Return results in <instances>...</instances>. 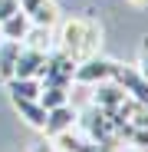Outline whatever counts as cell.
<instances>
[{
    "mask_svg": "<svg viewBox=\"0 0 148 152\" xmlns=\"http://www.w3.org/2000/svg\"><path fill=\"white\" fill-rule=\"evenodd\" d=\"M82 30H86V17H66L53 27V37H56V50L66 56H72L79 63V46H82Z\"/></svg>",
    "mask_w": 148,
    "mask_h": 152,
    "instance_id": "cell-1",
    "label": "cell"
},
{
    "mask_svg": "<svg viewBox=\"0 0 148 152\" xmlns=\"http://www.w3.org/2000/svg\"><path fill=\"white\" fill-rule=\"evenodd\" d=\"M112 73H115V60L89 56V60H79V63H76L72 83H79V86H99V83H109Z\"/></svg>",
    "mask_w": 148,
    "mask_h": 152,
    "instance_id": "cell-2",
    "label": "cell"
},
{
    "mask_svg": "<svg viewBox=\"0 0 148 152\" xmlns=\"http://www.w3.org/2000/svg\"><path fill=\"white\" fill-rule=\"evenodd\" d=\"M46 56L49 53H40V50L20 43V53H17V63H13V76H17V80H43ZM13 76H10V80H13Z\"/></svg>",
    "mask_w": 148,
    "mask_h": 152,
    "instance_id": "cell-3",
    "label": "cell"
},
{
    "mask_svg": "<svg viewBox=\"0 0 148 152\" xmlns=\"http://www.w3.org/2000/svg\"><path fill=\"white\" fill-rule=\"evenodd\" d=\"M20 10L27 13L30 23H36V27H56L63 20L56 0H20Z\"/></svg>",
    "mask_w": 148,
    "mask_h": 152,
    "instance_id": "cell-4",
    "label": "cell"
},
{
    "mask_svg": "<svg viewBox=\"0 0 148 152\" xmlns=\"http://www.w3.org/2000/svg\"><path fill=\"white\" fill-rule=\"evenodd\" d=\"M125 99H129V96L122 93V86L109 80V83H99V86H95V93H92L89 103H92L95 109H102L105 116H115V113L122 109V103H125Z\"/></svg>",
    "mask_w": 148,
    "mask_h": 152,
    "instance_id": "cell-5",
    "label": "cell"
},
{
    "mask_svg": "<svg viewBox=\"0 0 148 152\" xmlns=\"http://www.w3.org/2000/svg\"><path fill=\"white\" fill-rule=\"evenodd\" d=\"M76 119H79V113L72 109V103L56 106V109H49V113H46V126H43V132L53 139V136H59V132L72 129V126H76Z\"/></svg>",
    "mask_w": 148,
    "mask_h": 152,
    "instance_id": "cell-6",
    "label": "cell"
},
{
    "mask_svg": "<svg viewBox=\"0 0 148 152\" xmlns=\"http://www.w3.org/2000/svg\"><path fill=\"white\" fill-rule=\"evenodd\" d=\"M49 142H53V149H56V152H92V149H95V142H89V139L82 136L79 126H72V129H66V132L53 136Z\"/></svg>",
    "mask_w": 148,
    "mask_h": 152,
    "instance_id": "cell-7",
    "label": "cell"
},
{
    "mask_svg": "<svg viewBox=\"0 0 148 152\" xmlns=\"http://www.w3.org/2000/svg\"><path fill=\"white\" fill-rule=\"evenodd\" d=\"M33 27L30 23V17L23 13V10H17V13H10V17H4L0 20V40H10V43H23V37H27V30Z\"/></svg>",
    "mask_w": 148,
    "mask_h": 152,
    "instance_id": "cell-8",
    "label": "cell"
},
{
    "mask_svg": "<svg viewBox=\"0 0 148 152\" xmlns=\"http://www.w3.org/2000/svg\"><path fill=\"white\" fill-rule=\"evenodd\" d=\"M102 50V23L86 17V30H82V46H79V60H89V56H99Z\"/></svg>",
    "mask_w": 148,
    "mask_h": 152,
    "instance_id": "cell-9",
    "label": "cell"
},
{
    "mask_svg": "<svg viewBox=\"0 0 148 152\" xmlns=\"http://www.w3.org/2000/svg\"><path fill=\"white\" fill-rule=\"evenodd\" d=\"M23 46H33L40 50V53H53L56 50V37H53V27H33L27 30V37H23Z\"/></svg>",
    "mask_w": 148,
    "mask_h": 152,
    "instance_id": "cell-10",
    "label": "cell"
},
{
    "mask_svg": "<svg viewBox=\"0 0 148 152\" xmlns=\"http://www.w3.org/2000/svg\"><path fill=\"white\" fill-rule=\"evenodd\" d=\"M13 106H17L20 119H27V126H33V129L46 126V109L40 106V99H13Z\"/></svg>",
    "mask_w": 148,
    "mask_h": 152,
    "instance_id": "cell-11",
    "label": "cell"
},
{
    "mask_svg": "<svg viewBox=\"0 0 148 152\" xmlns=\"http://www.w3.org/2000/svg\"><path fill=\"white\" fill-rule=\"evenodd\" d=\"M7 89H10V99H40L43 93V80H7Z\"/></svg>",
    "mask_w": 148,
    "mask_h": 152,
    "instance_id": "cell-12",
    "label": "cell"
},
{
    "mask_svg": "<svg viewBox=\"0 0 148 152\" xmlns=\"http://www.w3.org/2000/svg\"><path fill=\"white\" fill-rule=\"evenodd\" d=\"M69 93L72 86H46L43 83V93H40V106L49 113V109H56V106H66L69 103Z\"/></svg>",
    "mask_w": 148,
    "mask_h": 152,
    "instance_id": "cell-13",
    "label": "cell"
},
{
    "mask_svg": "<svg viewBox=\"0 0 148 152\" xmlns=\"http://www.w3.org/2000/svg\"><path fill=\"white\" fill-rule=\"evenodd\" d=\"M138 73L148 80V37H145V43H142V50H138Z\"/></svg>",
    "mask_w": 148,
    "mask_h": 152,
    "instance_id": "cell-14",
    "label": "cell"
},
{
    "mask_svg": "<svg viewBox=\"0 0 148 152\" xmlns=\"http://www.w3.org/2000/svg\"><path fill=\"white\" fill-rule=\"evenodd\" d=\"M129 4H135V7H148V0H129Z\"/></svg>",
    "mask_w": 148,
    "mask_h": 152,
    "instance_id": "cell-15",
    "label": "cell"
}]
</instances>
